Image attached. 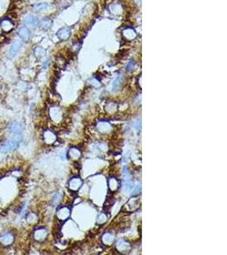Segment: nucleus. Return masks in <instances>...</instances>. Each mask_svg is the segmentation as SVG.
<instances>
[{
  "label": "nucleus",
  "mask_w": 227,
  "mask_h": 255,
  "mask_svg": "<svg viewBox=\"0 0 227 255\" xmlns=\"http://www.w3.org/2000/svg\"><path fill=\"white\" fill-rule=\"evenodd\" d=\"M21 141L17 140L16 139H13L10 140H7L6 142L3 143L1 146H0V151L3 153H9L11 151H14L19 146V143Z\"/></svg>",
  "instance_id": "nucleus-1"
},
{
  "label": "nucleus",
  "mask_w": 227,
  "mask_h": 255,
  "mask_svg": "<svg viewBox=\"0 0 227 255\" xmlns=\"http://www.w3.org/2000/svg\"><path fill=\"white\" fill-rule=\"evenodd\" d=\"M15 27V24L13 21L10 18H4L0 21V28L4 33H10Z\"/></svg>",
  "instance_id": "nucleus-2"
},
{
  "label": "nucleus",
  "mask_w": 227,
  "mask_h": 255,
  "mask_svg": "<svg viewBox=\"0 0 227 255\" xmlns=\"http://www.w3.org/2000/svg\"><path fill=\"white\" fill-rule=\"evenodd\" d=\"M15 241V235L12 232H6L0 236V244L4 247H9L13 244Z\"/></svg>",
  "instance_id": "nucleus-3"
},
{
  "label": "nucleus",
  "mask_w": 227,
  "mask_h": 255,
  "mask_svg": "<svg viewBox=\"0 0 227 255\" xmlns=\"http://www.w3.org/2000/svg\"><path fill=\"white\" fill-rule=\"evenodd\" d=\"M122 35L123 37L125 40L127 41H133L135 40L137 37V33H136L135 30L132 28V27H125L124 29L123 30L122 32Z\"/></svg>",
  "instance_id": "nucleus-4"
},
{
  "label": "nucleus",
  "mask_w": 227,
  "mask_h": 255,
  "mask_svg": "<svg viewBox=\"0 0 227 255\" xmlns=\"http://www.w3.org/2000/svg\"><path fill=\"white\" fill-rule=\"evenodd\" d=\"M18 36L23 42H29L31 38V32L26 26H22L18 29Z\"/></svg>",
  "instance_id": "nucleus-5"
},
{
  "label": "nucleus",
  "mask_w": 227,
  "mask_h": 255,
  "mask_svg": "<svg viewBox=\"0 0 227 255\" xmlns=\"http://www.w3.org/2000/svg\"><path fill=\"white\" fill-rule=\"evenodd\" d=\"M72 34V31L69 27H62L57 32V37L60 40L66 41L69 38Z\"/></svg>",
  "instance_id": "nucleus-6"
},
{
  "label": "nucleus",
  "mask_w": 227,
  "mask_h": 255,
  "mask_svg": "<svg viewBox=\"0 0 227 255\" xmlns=\"http://www.w3.org/2000/svg\"><path fill=\"white\" fill-rule=\"evenodd\" d=\"M22 46V44L20 41L15 40L10 46V52H9V57H10V58H14L15 55L18 54V52L20 51V49H21Z\"/></svg>",
  "instance_id": "nucleus-7"
},
{
  "label": "nucleus",
  "mask_w": 227,
  "mask_h": 255,
  "mask_svg": "<svg viewBox=\"0 0 227 255\" xmlns=\"http://www.w3.org/2000/svg\"><path fill=\"white\" fill-rule=\"evenodd\" d=\"M24 23L27 27L35 28L38 25V19L33 15H27L26 18L24 19Z\"/></svg>",
  "instance_id": "nucleus-8"
},
{
  "label": "nucleus",
  "mask_w": 227,
  "mask_h": 255,
  "mask_svg": "<svg viewBox=\"0 0 227 255\" xmlns=\"http://www.w3.org/2000/svg\"><path fill=\"white\" fill-rule=\"evenodd\" d=\"M109 10L112 15H121L123 13V8L122 6V4H120L119 3H113L110 5Z\"/></svg>",
  "instance_id": "nucleus-9"
},
{
  "label": "nucleus",
  "mask_w": 227,
  "mask_h": 255,
  "mask_svg": "<svg viewBox=\"0 0 227 255\" xmlns=\"http://www.w3.org/2000/svg\"><path fill=\"white\" fill-rule=\"evenodd\" d=\"M47 237V231L44 229H38L34 232V238L38 241H42Z\"/></svg>",
  "instance_id": "nucleus-10"
},
{
  "label": "nucleus",
  "mask_w": 227,
  "mask_h": 255,
  "mask_svg": "<svg viewBox=\"0 0 227 255\" xmlns=\"http://www.w3.org/2000/svg\"><path fill=\"white\" fill-rule=\"evenodd\" d=\"M52 20L49 17H44L41 20L40 27L43 30H49L52 26Z\"/></svg>",
  "instance_id": "nucleus-11"
},
{
  "label": "nucleus",
  "mask_w": 227,
  "mask_h": 255,
  "mask_svg": "<svg viewBox=\"0 0 227 255\" xmlns=\"http://www.w3.org/2000/svg\"><path fill=\"white\" fill-rule=\"evenodd\" d=\"M10 131L15 135L20 134L22 131V126L17 122H13L10 126Z\"/></svg>",
  "instance_id": "nucleus-12"
},
{
  "label": "nucleus",
  "mask_w": 227,
  "mask_h": 255,
  "mask_svg": "<svg viewBox=\"0 0 227 255\" xmlns=\"http://www.w3.org/2000/svg\"><path fill=\"white\" fill-rule=\"evenodd\" d=\"M44 139L47 144H51L55 140V135L50 131H46L44 133Z\"/></svg>",
  "instance_id": "nucleus-13"
},
{
  "label": "nucleus",
  "mask_w": 227,
  "mask_h": 255,
  "mask_svg": "<svg viewBox=\"0 0 227 255\" xmlns=\"http://www.w3.org/2000/svg\"><path fill=\"white\" fill-rule=\"evenodd\" d=\"M46 54V50L45 49H44L43 47H40V46H37L34 49V55L37 58H42L44 57V55Z\"/></svg>",
  "instance_id": "nucleus-14"
},
{
  "label": "nucleus",
  "mask_w": 227,
  "mask_h": 255,
  "mask_svg": "<svg viewBox=\"0 0 227 255\" xmlns=\"http://www.w3.org/2000/svg\"><path fill=\"white\" fill-rule=\"evenodd\" d=\"M47 7H48L47 4H45V3H40V4H36V5L33 7V11H34L35 13H38V12H41V11L46 10Z\"/></svg>",
  "instance_id": "nucleus-15"
},
{
  "label": "nucleus",
  "mask_w": 227,
  "mask_h": 255,
  "mask_svg": "<svg viewBox=\"0 0 227 255\" xmlns=\"http://www.w3.org/2000/svg\"><path fill=\"white\" fill-rule=\"evenodd\" d=\"M122 81H123V76H122L121 75H119V76L117 77V79L115 80V82H114V84H113L114 89H117V88H118L120 87V85H121V84H122Z\"/></svg>",
  "instance_id": "nucleus-16"
},
{
  "label": "nucleus",
  "mask_w": 227,
  "mask_h": 255,
  "mask_svg": "<svg viewBox=\"0 0 227 255\" xmlns=\"http://www.w3.org/2000/svg\"><path fill=\"white\" fill-rule=\"evenodd\" d=\"M135 61H131L129 62V64L128 65V66H127V70H128V71H131V70L135 67Z\"/></svg>",
  "instance_id": "nucleus-17"
},
{
  "label": "nucleus",
  "mask_w": 227,
  "mask_h": 255,
  "mask_svg": "<svg viewBox=\"0 0 227 255\" xmlns=\"http://www.w3.org/2000/svg\"><path fill=\"white\" fill-rule=\"evenodd\" d=\"M135 1H136V3H137L138 4H140V0H135Z\"/></svg>",
  "instance_id": "nucleus-18"
}]
</instances>
